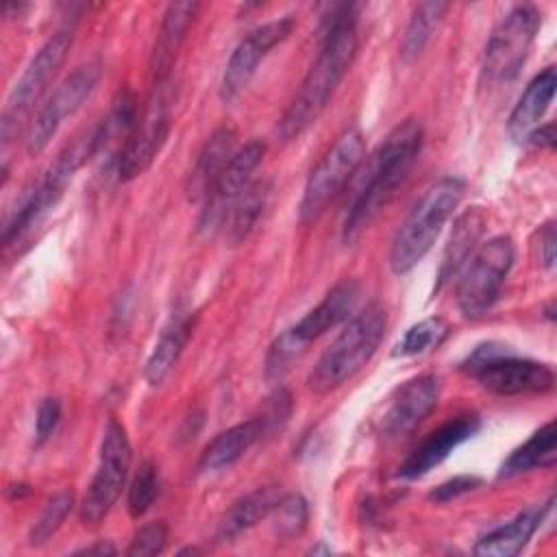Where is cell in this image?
<instances>
[{"label":"cell","instance_id":"6da1fadb","mask_svg":"<svg viewBox=\"0 0 557 557\" xmlns=\"http://www.w3.org/2000/svg\"><path fill=\"white\" fill-rule=\"evenodd\" d=\"M422 124L413 117L398 122L379 148L361 161L352 181V194L346 205L342 239L355 244L363 231L392 202L396 191L407 181L422 150Z\"/></svg>","mask_w":557,"mask_h":557},{"label":"cell","instance_id":"7a4b0ae2","mask_svg":"<svg viewBox=\"0 0 557 557\" xmlns=\"http://www.w3.org/2000/svg\"><path fill=\"white\" fill-rule=\"evenodd\" d=\"M357 9V4H337L331 15L324 17L320 52L289 107L276 122V137L283 144L298 139L318 122L335 89L348 74L359 48Z\"/></svg>","mask_w":557,"mask_h":557},{"label":"cell","instance_id":"3957f363","mask_svg":"<svg viewBox=\"0 0 557 557\" xmlns=\"http://www.w3.org/2000/svg\"><path fill=\"white\" fill-rule=\"evenodd\" d=\"M385 331L387 311L381 302H370L352 313L309 372V389L324 396L348 383L374 357Z\"/></svg>","mask_w":557,"mask_h":557},{"label":"cell","instance_id":"277c9868","mask_svg":"<svg viewBox=\"0 0 557 557\" xmlns=\"http://www.w3.org/2000/svg\"><path fill=\"white\" fill-rule=\"evenodd\" d=\"M463 191L466 183L459 176H444L420 194L392 239L389 268L394 274L411 272L429 255L444 224L457 211Z\"/></svg>","mask_w":557,"mask_h":557},{"label":"cell","instance_id":"5b68a950","mask_svg":"<svg viewBox=\"0 0 557 557\" xmlns=\"http://www.w3.org/2000/svg\"><path fill=\"white\" fill-rule=\"evenodd\" d=\"M98 150H100V135H98V126H94L91 131H85L81 137H76L57 154V159L48 165V170L20 194L13 209L9 211L2 226L4 248L20 242L33 226H37L44 220V215L59 202V198L63 196L74 174Z\"/></svg>","mask_w":557,"mask_h":557},{"label":"cell","instance_id":"8992f818","mask_svg":"<svg viewBox=\"0 0 557 557\" xmlns=\"http://www.w3.org/2000/svg\"><path fill=\"white\" fill-rule=\"evenodd\" d=\"M359 298L361 283L357 278H342L335 283L313 309H309L294 326L274 337L265 355V379L270 383L281 381L313 342L346 322L357 311Z\"/></svg>","mask_w":557,"mask_h":557},{"label":"cell","instance_id":"52a82bcc","mask_svg":"<svg viewBox=\"0 0 557 557\" xmlns=\"http://www.w3.org/2000/svg\"><path fill=\"white\" fill-rule=\"evenodd\" d=\"M459 368L496 396L546 394L555 387V372L548 363L518 357L500 342L479 344Z\"/></svg>","mask_w":557,"mask_h":557},{"label":"cell","instance_id":"ba28073f","mask_svg":"<svg viewBox=\"0 0 557 557\" xmlns=\"http://www.w3.org/2000/svg\"><path fill=\"white\" fill-rule=\"evenodd\" d=\"M513 259L516 248L509 235L490 237L474 250L457 274L455 289L457 307L466 318L476 320L496 305Z\"/></svg>","mask_w":557,"mask_h":557},{"label":"cell","instance_id":"9c48e42d","mask_svg":"<svg viewBox=\"0 0 557 557\" xmlns=\"http://www.w3.org/2000/svg\"><path fill=\"white\" fill-rule=\"evenodd\" d=\"M72 41H74V33L70 28L57 30L35 52V57L28 61V65L24 67V72L15 81L13 89L9 91L4 111H2L0 133H2V141L4 144L11 141V137L28 120L30 111L35 109V104L46 94L48 85L52 83V78L61 70V65L65 63L67 52L72 48Z\"/></svg>","mask_w":557,"mask_h":557},{"label":"cell","instance_id":"30bf717a","mask_svg":"<svg viewBox=\"0 0 557 557\" xmlns=\"http://www.w3.org/2000/svg\"><path fill=\"white\" fill-rule=\"evenodd\" d=\"M133 461V448L124 424L117 418H109L102 442L100 457L91 483L78 505V516L85 524H98L117 503Z\"/></svg>","mask_w":557,"mask_h":557},{"label":"cell","instance_id":"8fae6325","mask_svg":"<svg viewBox=\"0 0 557 557\" xmlns=\"http://www.w3.org/2000/svg\"><path fill=\"white\" fill-rule=\"evenodd\" d=\"M363 159L366 139L361 131L346 128L307 176L300 200L302 222H315L326 211L335 196L350 183Z\"/></svg>","mask_w":557,"mask_h":557},{"label":"cell","instance_id":"7c38bea8","mask_svg":"<svg viewBox=\"0 0 557 557\" xmlns=\"http://www.w3.org/2000/svg\"><path fill=\"white\" fill-rule=\"evenodd\" d=\"M172 128V87L170 78L159 81L117 154V181L131 183L150 170Z\"/></svg>","mask_w":557,"mask_h":557},{"label":"cell","instance_id":"4fadbf2b","mask_svg":"<svg viewBox=\"0 0 557 557\" xmlns=\"http://www.w3.org/2000/svg\"><path fill=\"white\" fill-rule=\"evenodd\" d=\"M542 13L533 4L513 7L492 30L483 52V76L487 83H509L522 70Z\"/></svg>","mask_w":557,"mask_h":557},{"label":"cell","instance_id":"5bb4252c","mask_svg":"<svg viewBox=\"0 0 557 557\" xmlns=\"http://www.w3.org/2000/svg\"><path fill=\"white\" fill-rule=\"evenodd\" d=\"M102 67L98 61H87L78 65L72 74H67L50 98L39 107L37 115L33 117L28 133H26V150L28 154H39L46 150L50 139L57 135L61 124L74 115L83 102L94 94L96 85L100 83Z\"/></svg>","mask_w":557,"mask_h":557},{"label":"cell","instance_id":"9a60e30c","mask_svg":"<svg viewBox=\"0 0 557 557\" xmlns=\"http://www.w3.org/2000/svg\"><path fill=\"white\" fill-rule=\"evenodd\" d=\"M263 154H265V144L261 139H250L235 150L228 165L220 174L218 183L213 185L209 196L202 200L198 231L202 233L222 231L228 211L252 183V174L261 165Z\"/></svg>","mask_w":557,"mask_h":557},{"label":"cell","instance_id":"2e32d148","mask_svg":"<svg viewBox=\"0 0 557 557\" xmlns=\"http://www.w3.org/2000/svg\"><path fill=\"white\" fill-rule=\"evenodd\" d=\"M294 15H285L278 20H272L263 26H257L250 30L231 52L222 81H220V98L224 102H235L248 83L252 81L259 63L270 54L272 48L283 44L292 30H294Z\"/></svg>","mask_w":557,"mask_h":557},{"label":"cell","instance_id":"e0dca14e","mask_svg":"<svg viewBox=\"0 0 557 557\" xmlns=\"http://www.w3.org/2000/svg\"><path fill=\"white\" fill-rule=\"evenodd\" d=\"M440 379L435 374H418L405 381L387 400L381 418L379 433L387 440L409 435L422 424L440 400Z\"/></svg>","mask_w":557,"mask_h":557},{"label":"cell","instance_id":"ac0fdd59","mask_svg":"<svg viewBox=\"0 0 557 557\" xmlns=\"http://www.w3.org/2000/svg\"><path fill=\"white\" fill-rule=\"evenodd\" d=\"M481 429V418L476 413H459L437 429H433L400 463L398 476L403 479H420L440 466L457 446L476 435Z\"/></svg>","mask_w":557,"mask_h":557},{"label":"cell","instance_id":"d6986e66","mask_svg":"<svg viewBox=\"0 0 557 557\" xmlns=\"http://www.w3.org/2000/svg\"><path fill=\"white\" fill-rule=\"evenodd\" d=\"M237 135L233 126H218L205 141V146L198 152V159L194 163V170L189 172L187 181V196L191 202H200L209 196L213 185L218 183L220 174L228 165L231 157L235 154Z\"/></svg>","mask_w":557,"mask_h":557},{"label":"cell","instance_id":"ffe728a7","mask_svg":"<svg viewBox=\"0 0 557 557\" xmlns=\"http://www.w3.org/2000/svg\"><path fill=\"white\" fill-rule=\"evenodd\" d=\"M550 505H553V496L544 505H531V507L522 509L509 522H505V524L492 529L490 533H485L483 537H479L472 553L481 555V557H513V555H518L527 546L531 535L537 531V527L542 524Z\"/></svg>","mask_w":557,"mask_h":557},{"label":"cell","instance_id":"44dd1931","mask_svg":"<svg viewBox=\"0 0 557 557\" xmlns=\"http://www.w3.org/2000/svg\"><path fill=\"white\" fill-rule=\"evenodd\" d=\"M198 11H200V4L191 2V0L168 4L161 26H159V33H157L154 50H152L154 83L168 81L170 70L174 67L176 54H178L183 41L187 39V33H189Z\"/></svg>","mask_w":557,"mask_h":557},{"label":"cell","instance_id":"7402d4cb","mask_svg":"<svg viewBox=\"0 0 557 557\" xmlns=\"http://www.w3.org/2000/svg\"><path fill=\"white\" fill-rule=\"evenodd\" d=\"M198 313L196 311H178L170 318V322L163 326L152 352L146 359L144 376L148 385H161L170 372L176 368L194 329H196Z\"/></svg>","mask_w":557,"mask_h":557},{"label":"cell","instance_id":"603a6c76","mask_svg":"<svg viewBox=\"0 0 557 557\" xmlns=\"http://www.w3.org/2000/svg\"><path fill=\"white\" fill-rule=\"evenodd\" d=\"M483 231H485V215L479 207H470L457 215L450 237H448V244L442 252L435 292H440L448 281L457 278V274L461 272L466 261L479 248Z\"/></svg>","mask_w":557,"mask_h":557},{"label":"cell","instance_id":"cb8c5ba5","mask_svg":"<svg viewBox=\"0 0 557 557\" xmlns=\"http://www.w3.org/2000/svg\"><path fill=\"white\" fill-rule=\"evenodd\" d=\"M557 87L555 67L542 70L533 81L527 85L522 96L518 98L513 111L507 120V133L516 144H524L527 137L540 126V120L548 111Z\"/></svg>","mask_w":557,"mask_h":557},{"label":"cell","instance_id":"d4e9b609","mask_svg":"<svg viewBox=\"0 0 557 557\" xmlns=\"http://www.w3.org/2000/svg\"><path fill=\"white\" fill-rule=\"evenodd\" d=\"M261 437H263V424H261L259 416H252L246 422L228 426L226 431L218 433L205 446V450L200 455V461H198L200 472H220V470L231 468Z\"/></svg>","mask_w":557,"mask_h":557},{"label":"cell","instance_id":"484cf974","mask_svg":"<svg viewBox=\"0 0 557 557\" xmlns=\"http://www.w3.org/2000/svg\"><path fill=\"white\" fill-rule=\"evenodd\" d=\"M281 496L283 494L274 485H265V487H257L250 494L235 500L220 520L218 540H222V542L235 540L244 531L252 529L255 524H259L261 520L272 516Z\"/></svg>","mask_w":557,"mask_h":557},{"label":"cell","instance_id":"4316f807","mask_svg":"<svg viewBox=\"0 0 557 557\" xmlns=\"http://www.w3.org/2000/svg\"><path fill=\"white\" fill-rule=\"evenodd\" d=\"M557 461L555 420L540 426L524 444L513 448L498 470V479H511L537 468H553Z\"/></svg>","mask_w":557,"mask_h":557},{"label":"cell","instance_id":"83f0119b","mask_svg":"<svg viewBox=\"0 0 557 557\" xmlns=\"http://www.w3.org/2000/svg\"><path fill=\"white\" fill-rule=\"evenodd\" d=\"M270 191H272L270 181L259 178V181H252L248 189L239 196V200L233 205L222 226V233L228 246H239L252 235V231L257 228L259 220L268 209Z\"/></svg>","mask_w":557,"mask_h":557},{"label":"cell","instance_id":"f1b7e54d","mask_svg":"<svg viewBox=\"0 0 557 557\" xmlns=\"http://www.w3.org/2000/svg\"><path fill=\"white\" fill-rule=\"evenodd\" d=\"M446 11H448L446 2H422L413 9L400 44V59L405 63H413L422 57L424 48L435 35Z\"/></svg>","mask_w":557,"mask_h":557},{"label":"cell","instance_id":"f546056e","mask_svg":"<svg viewBox=\"0 0 557 557\" xmlns=\"http://www.w3.org/2000/svg\"><path fill=\"white\" fill-rule=\"evenodd\" d=\"M448 333H450V326L444 318H440V315L424 318L405 331V335L398 339V344L394 348V357L407 359V357L426 355V352L435 350L437 346H442L444 339L448 337Z\"/></svg>","mask_w":557,"mask_h":557},{"label":"cell","instance_id":"4dcf8cb0","mask_svg":"<svg viewBox=\"0 0 557 557\" xmlns=\"http://www.w3.org/2000/svg\"><path fill=\"white\" fill-rule=\"evenodd\" d=\"M159 487H161V476H159L157 463L144 461L128 485V498H126L128 513L133 518H141L154 505L159 496Z\"/></svg>","mask_w":557,"mask_h":557},{"label":"cell","instance_id":"1f68e13d","mask_svg":"<svg viewBox=\"0 0 557 557\" xmlns=\"http://www.w3.org/2000/svg\"><path fill=\"white\" fill-rule=\"evenodd\" d=\"M72 507H74V494L72 492L63 490V492L54 494L46 503L39 518L35 520V524L28 533V544L30 546H41L44 542H48L61 529V524L67 518V513L72 511Z\"/></svg>","mask_w":557,"mask_h":557},{"label":"cell","instance_id":"d6a6232c","mask_svg":"<svg viewBox=\"0 0 557 557\" xmlns=\"http://www.w3.org/2000/svg\"><path fill=\"white\" fill-rule=\"evenodd\" d=\"M274 531L283 540L298 537L307 529L309 505L302 494H283L272 511Z\"/></svg>","mask_w":557,"mask_h":557},{"label":"cell","instance_id":"836d02e7","mask_svg":"<svg viewBox=\"0 0 557 557\" xmlns=\"http://www.w3.org/2000/svg\"><path fill=\"white\" fill-rule=\"evenodd\" d=\"M168 544V527L165 522L157 520V522H148L144 524L131 540L126 555L131 557H152V555H161L165 550Z\"/></svg>","mask_w":557,"mask_h":557},{"label":"cell","instance_id":"e575fe53","mask_svg":"<svg viewBox=\"0 0 557 557\" xmlns=\"http://www.w3.org/2000/svg\"><path fill=\"white\" fill-rule=\"evenodd\" d=\"M292 413V396L287 389L278 387L265 403V407L259 413V420L263 424V435H270L274 431H281Z\"/></svg>","mask_w":557,"mask_h":557},{"label":"cell","instance_id":"d590c367","mask_svg":"<svg viewBox=\"0 0 557 557\" xmlns=\"http://www.w3.org/2000/svg\"><path fill=\"white\" fill-rule=\"evenodd\" d=\"M61 422V403L54 396H48L39 403L37 416H35V444L41 446L52 437Z\"/></svg>","mask_w":557,"mask_h":557},{"label":"cell","instance_id":"8d00e7d4","mask_svg":"<svg viewBox=\"0 0 557 557\" xmlns=\"http://www.w3.org/2000/svg\"><path fill=\"white\" fill-rule=\"evenodd\" d=\"M481 485V479L474 476V474H459V476H453L444 483H440L435 490H431L429 494V500H435V503H450L459 496H466L470 494L472 490H476Z\"/></svg>","mask_w":557,"mask_h":557},{"label":"cell","instance_id":"74e56055","mask_svg":"<svg viewBox=\"0 0 557 557\" xmlns=\"http://www.w3.org/2000/svg\"><path fill=\"white\" fill-rule=\"evenodd\" d=\"M540 242H542V252H540L542 263H544V268L553 270V265H555V224L553 222H546L542 226Z\"/></svg>","mask_w":557,"mask_h":557},{"label":"cell","instance_id":"f35d334b","mask_svg":"<svg viewBox=\"0 0 557 557\" xmlns=\"http://www.w3.org/2000/svg\"><path fill=\"white\" fill-rule=\"evenodd\" d=\"M524 144H531V146H537V148H546V150H553L555 148V124L553 122H546V124H540L529 137Z\"/></svg>","mask_w":557,"mask_h":557},{"label":"cell","instance_id":"ab89813d","mask_svg":"<svg viewBox=\"0 0 557 557\" xmlns=\"http://www.w3.org/2000/svg\"><path fill=\"white\" fill-rule=\"evenodd\" d=\"M117 550H115V546L109 542V540H100V542H96V544H91V546H85V548H81V550H76V555H115Z\"/></svg>","mask_w":557,"mask_h":557},{"label":"cell","instance_id":"60d3db41","mask_svg":"<svg viewBox=\"0 0 557 557\" xmlns=\"http://www.w3.org/2000/svg\"><path fill=\"white\" fill-rule=\"evenodd\" d=\"M9 492H13V498H22V496L30 494V487L26 483H20V485H11Z\"/></svg>","mask_w":557,"mask_h":557}]
</instances>
